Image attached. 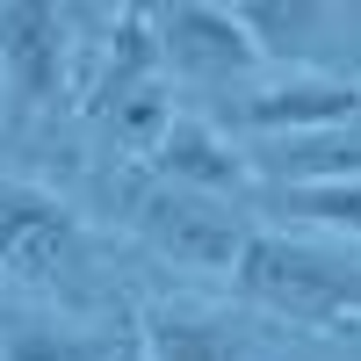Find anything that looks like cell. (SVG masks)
<instances>
[{
  "mask_svg": "<svg viewBox=\"0 0 361 361\" xmlns=\"http://www.w3.org/2000/svg\"><path fill=\"white\" fill-rule=\"evenodd\" d=\"M231 289H238V304L311 325V333H361V260L333 238L253 224L246 253L231 267Z\"/></svg>",
  "mask_w": 361,
  "mask_h": 361,
  "instance_id": "1",
  "label": "cell"
},
{
  "mask_svg": "<svg viewBox=\"0 0 361 361\" xmlns=\"http://www.w3.org/2000/svg\"><path fill=\"white\" fill-rule=\"evenodd\" d=\"M0 282L51 296L66 311L102 304V253H94L87 217L22 173H0Z\"/></svg>",
  "mask_w": 361,
  "mask_h": 361,
  "instance_id": "2",
  "label": "cell"
},
{
  "mask_svg": "<svg viewBox=\"0 0 361 361\" xmlns=\"http://www.w3.org/2000/svg\"><path fill=\"white\" fill-rule=\"evenodd\" d=\"M109 209H116V224H123L137 246H152L159 260L195 267V275H224V282H231L238 253H246V231H253L238 202L188 195V188H173V180L145 173V166L109 173Z\"/></svg>",
  "mask_w": 361,
  "mask_h": 361,
  "instance_id": "3",
  "label": "cell"
},
{
  "mask_svg": "<svg viewBox=\"0 0 361 361\" xmlns=\"http://www.w3.org/2000/svg\"><path fill=\"white\" fill-rule=\"evenodd\" d=\"M224 123L238 145H267V137H304V130H340L361 123V80L340 73H275L224 94Z\"/></svg>",
  "mask_w": 361,
  "mask_h": 361,
  "instance_id": "4",
  "label": "cell"
},
{
  "mask_svg": "<svg viewBox=\"0 0 361 361\" xmlns=\"http://www.w3.org/2000/svg\"><path fill=\"white\" fill-rule=\"evenodd\" d=\"M152 44H159V66L173 80L224 87V94L253 87V73L267 66V58L253 51V37L238 29V15L217 8V0H173V8H152Z\"/></svg>",
  "mask_w": 361,
  "mask_h": 361,
  "instance_id": "5",
  "label": "cell"
},
{
  "mask_svg": "<svg viewBox=\"0 0 361 361\" xmlns=\"http://www.w3.org/2000/svg\"><path fill=\"white\" fill-rule=\"evenodd\" d=\"M66 73H73V15L44 0H8L0 8V80H8L15 116L58 109Z\"/></svg>",
  "mask_w": 361,
  "mask_h": 361,
  "instance_id": "6",
  "label": "cell"
},
{
  "mask_svg": "<svg viewBox=\"0 0 361 361\" xmlns=\"http://www.w3.org/2000/svg\"><path fill=\"white\" fill-rule=\"evenodd\" d=\"M137 166L159 173V180H173V188H188V195H217V202L253 195V159H246V145H238L224 123H209V116H180V109H173L166 137H159Z\"/></svg>",
  "mask_w": 361,
  "mask_h": 361,
  "instance_id": "7",
  "label": "cell"
},
{
  "mask_svg": "<svg viewBox=\"0 0 361 361\" xmlns=\"http://www.w3.org/2000/svg\"><path fill=\"white\" fill-rule=\"evenodd\" d=\"M137 347H145V361H246L253 325L238 311H217V304L159 296V304L137 311Z\"/></svg>",
  "mask_w": 361,
  "mask_h": 361,
  "instance_id": "8",
  "label": "cell"
},
{
  "mask_svg": "<svg viewBox=\"0 0 361 361\" xmlns=\"http://www.w3.org/2000/svg\"><path fill=\"white\" fill-rule=\"evenodd\" d=\"M253 180L267 188H325V180H361V123L340 130H304V137H267L246 145Z\"/></svg>",
  "mask_w": 361,
  "mask_h": 361,
  "instance_id": "9",
  "label": "cell"
},
{
  "mask_svg": "<svg viewBox=\"0 0 361 361\" xmlns=\"http://www.w3.org/2000/svg\"><path fill=\"white\" fill-rule=\"evenodd\" d=\"M159 80H166V66L152 44V8H116V37L102 51V73L87 80V116H109L116 102H130Z\"/></svg>",
  "mask_w": 361,
  "mask_h": 361,
  "instance_id": "10",
  "label": "cell"
},
{
  "mask_svg": "<svg viewBox=\"0 0 361 361\" xmlns=\"http://www.w3.org/2000/svg\"><path fill=\"white\" fill-rule=\"evenodd\" d=\"M116 354H123V333L80 318H22L0 340V361H116Z\"/></svg>",
  "mask_w": 361,
  "mask_h": 361,
  "instance_id": "11",
  "label": "cell"
},
{
  "mask_svg": "<svg viewBox=\"0 0 361 361\" xmlns=\"http://www.w3.org/2000/svg\"><path fill=\"white\" fill-rule=\"evenodd\" d=\"M231 15H238V29L253 37V51L267 58V66H289L296 73V58H304V44H311V29L325 22V8H311V0H231Z\"/></svg>",
  "mask_w": 361,
  "mask_h": 361,
  "instance_id": "12",
  "label": "cell"
},
{
  "mask_svg": "<svg viewBox=\"0 0 361 361\" xmlns=\"http://www.w3.org/2000/svg\"><path fill=\"white\" fill-rule=\"evenodd\" d=\"M267 217L311 224V231H347L361 238V180H325V188H260L253 195Z\"/></svg>",
  "mask_w": 361,
  "mask_h": 361,
  "instance_id": "13",
  "label": "cell"
}]
</instances>
